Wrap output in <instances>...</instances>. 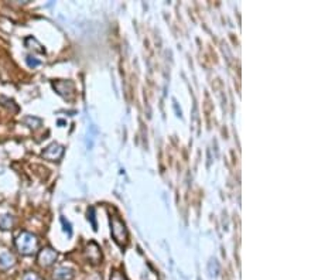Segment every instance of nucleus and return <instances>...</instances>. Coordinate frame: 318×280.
<instances>
[{"label":"nucleus","instance_id":"1","mask_svg":"<svg viewBox=\"0 0 318 280\" xmlns=\"http://www.w3.org/2000/svg\"><path fill=\"white\" fill-rule=\"evenodd\" d=\"M16 248L21 255H34L38 250V239L36 235H33L30 232H21L16 239Z\"/></svg>","mask_w":318,"mask_h":280},{"label":"nucleus","instance_id":"2","mask_svg":"<svg viewBox=\"0 0 318 280\" xmlns=\"http://www.w3.org/2000/svg\"><path fill=\"white\" fill-rule=\"evenodd\" d=\"M110 226H112V237L117 244L120 246L128 244V231H126V226L122 221L117 217H112L110 218Z\"/></svg>","mask_w":318,"mask_h":280},{"label":"nucleus","instance_id":"3","mask_svg":"<svg viewBox=\"0 0 318 280\" xmlns=\"http://www.w3.org/2000/svg\"><path fill=\"white\" fill-rule=\"evenodd\" d=\"M57 252H55L53 248H44L38 252V256H37V261L40 263V266H43V268H48L51 265H54L55 261H57Z\"/></svg>","mask_w":318,"mask_h":280},{"label":"nucleus","instance_id":"4","mask_svg":"<svg viewBox=\"0 0 318 280\" xmlns=\"http://www.w3.org/2000/svg\"><path fill=\"white\" fill-rule=\"evenodd\" d=\"M62 154H64V147L58 143H51L41 153V156L50 161H58L62 157Z\"/></svg>","mask_w":318,"mask_h":280},{"label":"nucleus","instance_id":"5","mask_svg":"<svg viewBox=\"0 0 318 280\" xmlns=\"http://www.w3.org/2000/svg\"><path fill=\"white\" fill-rule=\"evenodd\" d=\"M53 86H54L55 91L58 92V95H61L62 98H65V99H72L74 98L75 88H74V84L71 81H55Z\"/></svg>","mask_w":318,"mask_h":280},{"label":"nucleus","instance_id":"6","mask_svg":"<svg viewBox=\"0 0 318 280\" xmlns=\"http://www.w3.org/2000/svg\"><path fill=\"white\" fill-rule=\"evenodd\" d=\"M86 258H88V261L93 265H96V263L101 262V259H102V253H101V249H99V246L96 244H91L86 246Z\"/></svg>","mask_w":318,"mask_h":280},{"label":"nucleus","instance_id":"7","mask_svg":"<svg viewBox=\"0 0 318 280\" xmlns=\"http://www.w3.org/2000/svg\"><path fill=\"white\" fill-rule=\"evenodd\" d=\"M16 265V259L10 252H3L0 253V270H9Z\"/></svg>","mask_w":318,"mask_h":280},{"label":"nucleus","instance_id":"8","mask_svg":"<svg viewBox=\"0 0 318 280\" xmlns=\"http://www.w3.org/2000/svg\"><path fill=\"white\" fill-rule=\"evenodd\" d=\"M13 224H14V217H13L12 214L9 213L0 214V228H2L3 231L12 229Z\"/></svg>","mask_w":318,"mask_h":280},{"label":"nucleus","instance_id":"9","mask_svg":"<svg viewBox=\"0 0 318 280\" xmlns=\"http://www.w3.org/2000/svg\"><path fill=\"white\" fill-rule=\"evenodd\" d=\"M25 43L27 49L34 50V51L40 53V54H45V50H44V47L41 45V44L38 43V41H37L34 37H27V38L25 40Z\"/></svg>","mask_w":318,"mask_h":280},{"label":"nucleus","instance_id":"10","mask_svg":"<svg viewBox=\"0 0 318 280\" xmlns=\"http://www.w3.org/2000/svg\"><path fill=\"white\" fill-rule=\"evenodd\" d=\"M55 277H57V279H61V280L72 279L74 277L72 269H68V268L57 269V272H55Z\"/></svg>","mask_w":318,"mask_h":280},{"label":"nucleus","instance_id":"11","mask_svg":"<svg viewBox=\"0 0 318 280\" xmlns=\"http://www.w3.org/2000/svg\"><path fill=\"white\" fill-rule=\"evenodd\" d=\"M26 61H27V65L31 68H36L38 67L40 64H41V61L40 60H36L34 57H31V55H27V58H26Z\"/></svg>","mask_w":318,"mask_h":280},{"label":"nucleus","instance_id":"12","mask_svg":"<svg viewBox=\"0 0 318 280\" xmlns=\"http://www.w3.org/2000/svg\"><path fill=\"white\" fill-rule=\"evenodd\" d=\"M21 280H41V277H40L36 272H26V273L23 274Z\"/></svg>","mask_w":318,"mask_h":280},{"label":"nucleus","instance_id":"13","mask_svg":"<svg viewBox=\"0 0 318 280\" xmlns=\"http://www.w3.org/2000/svg\"><path fill=\"white\" fill-rule=\"evenodd\" d=\"M110 280H128L126 279V276L122 273V272H119V270H115L112 276H110Z\"/></svg>","mask_w":318,"mask_h":280},{"label":"nucleus","instance_id":"14","mask_svg":"<svg viewBox=\"0 0 318 280\" xmlns=\"http://www.w3.org/2000/svg\"><path fill=\"white\" fill-rule=\"evenodd\" d=\"M61 224H62V226H64V231L68 234V237H71V234H72V229H71V225H69V222H68L65 218H61Z\"/></svg>","mask_w":318,"mask_h":280},{"label":"nucleus","instance_id":"15","mask_svg":"<svg viewBox=\"0 0 318 280\" xmlns=\"http://www.w3.org/2000/svg\"><path fill=\"white\" fill-rule=\"evenodd\" d=\"M88 219H91L93 229H96V222H95V217H93V208H91V209L88 211Z\"/></svg>","mask_w":318,"mask_h":280}]
</instances>
